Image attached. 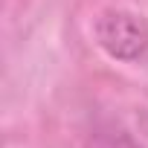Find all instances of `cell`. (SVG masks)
<instances>
[{
    "label": "cell",
    "instance_id": "obj_1",
    "mask_svg": "<svg viewBox=\"0 0 148 148\" xmlns=\"http://www.w3.org/2000/svg\"><path fill=\"white\" fill-rule=\"evenodd\" d=\"M99 38L102 44L119 55V58H134V55H142L145 44H148V32L145 26L131 18V15H108L102 23H99Z\"/></svg>",
    "mask_w": 148,
    "mask_h": 148
}]
</instances>
